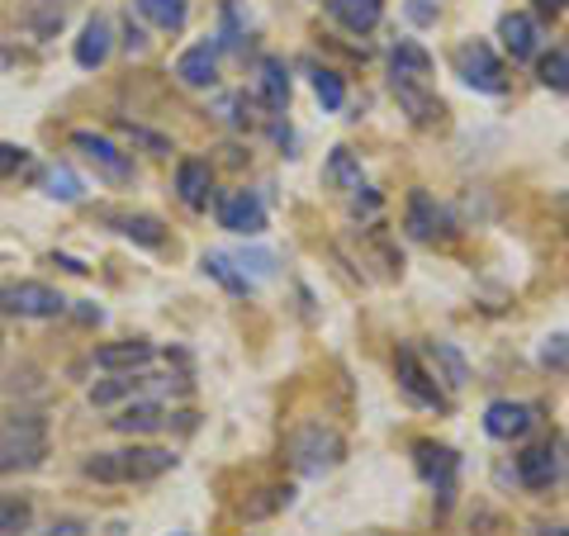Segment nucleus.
Masks as SVG:
<instances>
[{
  "label": "nucleus",
  "mask_w": 569,
  "mask_h": 536,
  "mask_svg": "<svg viewBox=\"0 0 569 536\" xmlns=\"http://www.w3.org/2000/svg\"><path fill=\"white\" fill-rule=\"evenodd\" d=\"M171 466H176V456L167 446H123V451L86 456L81 475L96 479V485H148V479H162Z\"/></svg>",
  "instance_id": "nucleus-1"
},
{
  "label": "nucleus",
  "mask_w": 569,
  "mask_h": 536,
  "mask_svg": "<svg viewBox=\"0 0 569 536\" xmlns=\"http://www.w3.org/2000/svg\"><path fill=\"white\" fill-rule=\"evenodd\" d=\"M48 456V423L39 414L0 418V475H20L43 466Z\"/></svg>",
  "instance_id": "nucleus-2"
},
{
  "label": "nucleus",
  "mask_w": 569,
  "mask_h": 536,
  "mask_svg": "<svg viewBox=\"0 0 569 536\" xmlns=\"http://www.w3.org/2000/svg\"><path fill=\"white\" fill-rule=\"evenodd\" d=\"M342 456H347V441L337 437L332 427H323V423H305L290 437V460H295V470H305V475H323Z\"/></svg>",
  "instance_id": "nucleus-3"
},
{
  "label": "nucleus",
  "mask_w": 569,
  "mask_h": 536,
  "mask_svg": "<svg viewBox=\"0 0 569 536\" xmlns=\"http://www.w3.org/2000/svg\"><path fill=\"white\" fill-rule=\"evenodd\" d=\"M0 314H10V318H62L67 299L43 280H14V285H0Z\"/></svg>",
  "instance_id": "nucleus-4"
},
{
  "label": "nucleus",
  "mask_w": 569,
  "mask_h": 536,
  "mask_svg": "<svg viewBox=\"0 0 569 536\" xmlns=\"http://www.w3.org/2000/svg\"><path fill=\"white\" fill-rule=\"evenodd\" d=\"M456 77L466 86H475V91H485V96H503L508 91L503 62H498V52L485 39H470V43L456 48Z\"/></svg>",
  "instance_id": "nucleus-5"
},
{
  "label": "nucleus",
  "mask_w": 569,
  "mask_h": 536,
  "mask_svg": "<svg viewBox=\"0 0 569 536\" xmlns=\"http://www.w3.org/2000/svg\"><path fill=\"white\" fill-rule=\"evenodd\" d=\"M395 370H399V389H403V395L413 399L418 408H437V414H447V408H451L447 389H441L432 375L422 370V361H418L413 347H399V351H395Z\"/></svg>",
  "instance_id": "nucleus-6"
},
{
  "label": "nucleus",
  "mask_w": 569,
  "mask_h": 536,
  "mask_svg": "<svg viewBox=\"0 0 569 536\" xmlns=\"http://www.w3.org/2000/svg\"><path fill=\"white\" fill-rule=\"evenodd\" d=\"M71 148H77V152H81L86 162H91L110 186H129V181H133V162H129V157H123L104 133L77 129V133H71Z\"/></svg>",
  "instance_id": "nucleus-7"
},
{
  "label": "nucleus",
  "mask_w": 569,
  "mask_h": 536,
  "mask_svg": "<svg viewBox=\"0 0 569 536\" xmlns=\"http://www.w3.org/2000/svg\"><path fill=\"white\" fill-rule=\"evenodd\" d=\"M219 228H228V234L238 238H261L266 234V205L261 195L252 190H233L219 200Z\"/></svg>",
  "instance_id": "nucleus-8"
},
{
  "label": "nucleus",
  "mask_w": 569,
  "mask_h": 536,
  "mask_svg": "<svg viewBox=\"0 0 569 536\" xmlns=\"http://www.w3.org/2000/svg\"><path fill=\"white\" fill-rule=\"evenodd\" d=\"M403 228H408V238H418V242L451 238V219H447V209H441V205H437L427 190H413V195H408Z\"/></svg>",
  "instance_id": "nucleus-9"
},
{
  "label": "nucleus",
  "mask_w": 569,
  "mask_h": 536,
  "mask_svg": "<svg viewBox=\"0 0 569 536\" xmlns=\"http://www.w3.org/2000/svg\"><path fill=\"white\" fill-rule=\"evenodd\" d=\"M531 423H537V408L531 404H518V399H493L485 408V433L498 437V441H518L531 433Z\"/></svg>",
  "instance_id": "nucleus-10"
},
{
  "label": "nucleus",
  "mask_w": 569,
  "mask_h": 536,
  "mask_svg": "<svg viewBox=\"0 0 569 536\" xmlns=\"http://www.w3.org/2000/svg\"><path fill=\"white\" fill-rule=\"evenodd\" d=\"M413 456H418V470H422V479L432 485L441 498H451V489H456V451L451 446H437V441H418L413 446Z\"/></svg>",
  "instance_id": "nucleus-11"
},
{
  "label": "nucleus",
  "mask_w": 569,
  "mask_h": 536,
  "mask_svg": "<svg viewBox=\"0 0 569 536\" xmlns=\"http://www.w3.org/2000/svg\"><path fill=\"white\" fill-rule=\"evenodd\" d=\"M498 39H503V48L512 52V62H531L541 48V24L531 20L527 10H512L498 20Z\"/></svg>",
  "instance_id": "nucleus-12"
},
{
  "label": "nucleus",
  "mask_w": 569,
  "mask_h": 536,
  "mask_svg": "<svg viewBox=\"0 0 569 536\" xmlns=\"http://www.w3.org/2000/svg\"><path fill=\"white\" fill-rule=\"evenodd\" d=\"M518 479L527 489H550L560 479V446L556 441L527 446V451L518 456Z\"/></svg>",
  "instance_id": "nucleus-13"
},
{
  "label": "nucleus",
  "mask_w": 569,
  "mask_h": 536,
  "mask_svg": "<svg viewBox=\"0 0 569 536\" xmlns=\"http://www.w3.org/2000/svg\"><path fill=\"white\" fill-rule=\"evenodd\" d=\"M176 77H181V86H190V91H209V86L219 81V48L213 43L186 48L181 62H176Z\"/></svg>",
  "instance_id": "nucleus-14"
},
{
  "label": "nucleus",
  "mask_w": 569,
  "mask_h": 536,
  "mask_svg": "<svg viewBox=\"0 0 569 536\" xmlns=\"http://www.w3.org/2000/svg\"><path fill=\"white\" fill-rule=\"evenodd\" d=\"M176 195H181L186 209H209V200H213L209 162H200V157H186V162L176 167Z\"/></svg>",
  "instance_id": "nucleus-15"
},
{
  "label": "nucleus",
  "mask_w": 569,
  "mask_h": 536,
  "mask_svg": "<svg viewBox=\"0 0 569 536\" xmlns=\"http://www.w3.org/2000/svg\"><path fill=\"white\" fill-rule=\"evenodd\" d=\"M152 343H142V337H129V343H104L96 347V366L110 370V375H123V370H142L152 361Z\"/></svg>",
  "instance_id": "nucleus-16"
},
{
  "label": "nucleus",
  "mask_w": 569,
  "mask_h": 536,
  "mask_svg": "<svg viewBox=\"0 0 569 536\" xmlns=\"http://www.w3.org/2000/svg\"><path fill=\"white\" fill-rule=\"evenodd\" d=\"M257 91H261V105L271 115H284L290 110V67L280 58H261L257 67Z\"/></svg>",
  "instance_id": "nucleus-17"
},
{
  "label": "nucleus",
  "mask_w": 569,
  "mask_h": 536,
  "mask_svg": "<svg viewBox=\"0 0 569 536\" xmlns=\"http://www.w3.org/2000/svg\"><path fill=\"white\" fill-rule=\"evenodd\" d=\"M323 6L347 33H370L385 20V0H323Z\"/></svg>",
  "instance_id": "nucleus-18"
},
{
  "label": "nucleus",
  "mask_w": 569,
  "mask_h": 536,
  "mask_svg": "<svg viewBox=\"0 0 569 536\" xmlns=\"http://www.w3.org/2000/svg\"><path fill=\"white\" fill-rule=\"evenodd\" d=\"M110 48H114V33H110V20H86L81 24V39H77V67L86 71H96L104 67V58H110Z\"/></svg>",
  "instance_id": "nucleus-19"
},
{
  "label": "nucleus",
  "mask_w": 569,
  "mask_h": 536,
  "mask_svg": "<svg viewBox=\"0 0 569 536\" xmlns=\"http://www.w3.org/2000/svg\"><path fill=\"white\" fill-rule=\"evenodd\" d=\"M389 71L403 77V81H427L432 77V52H427L422 43H413V39H399L395 48H389Z\"/></svg>",
  "instance_id": "nucleus-20"
},
{
  "label": "nucleus",
  "mask_w": 569,
  "mask_h": 536,
  "mask_svg": "<svg viewBox=\"0 0 569 536\" xmlns=\"http://www.w3.org/2000/svg\"><path fill=\"white\" fill-rule=\"evenodd\" d=\"M110 423H114V433H123V437H142V433H162L167 414H162V404L138 399L129 408H119V418H110Z\"/></svg>",
  "instance_id": "nucleus-21"
},
{
  "label": "nucleus",
  "mask_w": 569,
  "mask_h": 536,
  "mask_svg": "<svg viewBox=\"0 0 569 536\" xmlns=\"http://www.w3.org/2000/svg\"><path fill=\"white\" fill-rule=\"evenodd\" d=\"M133 10L152 29H167V33H181L190 20V0H133Z\"/></svg>",
  "instance_id": "nucleus-22"
},
{
  "label": "nucleus",
  "mask_w": 569,
  "mask_h": 536,
  "mask_svg": "<svg viewBox=\"0 0 569 536\" xmlns=\"http://www.w3.org/2000/svg\"><path fill=\"white\" fill-rule=\"evenodd\" d=\"M67 24V0H29L24 6V29L33 39H52Z\"/></svg>",
  "instance_id": "nucleus-23"
},
{
  "label": "nucleus",
  "mask_w": 569,
  "mask_h": 536,
  "mask_svg": "<svg viewBox=\"0 0 569 536\" xmlns=\"http://www.w3.org/2000/svg\"><path fill=\"white\" fill-rule=\"evenodd\" d=\"M395 96H399L403 110L413 115V123H437V119H441V100H437V96H427V91H422V81H403V77H395Z\"/></svg>",
  "instance_id": "nucleus-24"
},
{
  "label": "nucleus",
  "mask_w": 569,
  "mask_h": 536,
  "mask_svg": "<svg viewBox=\"0 0 569 536\" xmlns=\"http://www.w3.org/2000/svg\"><path fill=\"white\" fill-rule=\"evenodd\" d=\"M200 266H204V276H209V280H219V285H223V290H233V295H252V276L238 271V261H233V257L209 252Z\"/></svg>",
  "instance_id": "nucleus-25"
},
{
  "label": "nucleus",
  "mask_w": 569,
  "mask_h": 536,
  "mask_svg": "<svg viewBox=\"0 0 569 536\" xmlns=\"http://www.w3.org/2000/svg\"><path fill=\"white\" fill-rule=\"evenodd\" d=\"M110 224H119V234L133 238V242H142V247H162V242H167L162 224H157L152 214H110Z\"/></svg>",
  "instance_id": "nucleus-26"
},
{
  "label": "nucleus",
  "mask_w": 569,
  "mask_h": 536,
  "mask_svg": "<svg viewBox=\"0 0 569 536\" xmlns=\"http://www.w3.org/2000/svg\"><path fill=\"white\" fill-rule=\"evenodd\" d=\"M142 385H148V380H142V375H138V370H123V375H114V380H100V385L91 389V404H96V408H104V404L133 399V395H138V389H142Z\"/></svg>",
  "instance_id": "nucleus-27"
},
{
  "label": "nucleus",
  "mask_w": 569,
  "mask_h": 536,
  "mask_svg": "<svg viewBox=\"0 0 569 536\" xmlns=\"http://www.w3.org/2000/svg\"><path fill=\"white\" fill-rule=\"evenodd\" d=\"M33 523V504L24 494H0V536H20Z\"/></svg>",
  "instance_id": "nucleus-28"
},
{
  "label": "nucleus",
  "mask_w": 569,
  "mask_h": 536,
  "mask_svg": "<svg viewBox=\"0 0 569 536\" xmlns=\"http://www.w3.org/2000/svg\"><path fill=\"white\" fill-rule=\"evenodd\" d=\"M541 86H550V91H560V96H569V43H560V48H550L546 58H541Z\"/></svg>",
  "instance_id": "nucleus-29"
},
{
  "label": "nucleus",
  "mask_w": 569,
  "mask_h": 536,
  "mask_svg": "<svg viewBox=\"0 0 569 536\" xmlns=\"http://www.w3.org/2000/svg\"><path fill=\"white\" fill-rule=\"evenodd\" d=\"M328 181L342 186V190H366V186H361V162H356L347 148H337V152L328 157Z\"/></svg>",
  "instance_id": "nucleus-30"
},
{
  "label": "nucleus",
  "mask_w": 569,
  "mask_h": 536,
  "mask_svg": "<svg viewBox=\"0 0 569 536\" xmlns=\"http://www.w3.org/2000/svg\"><path fill=\"white\" fill-rule=\"evenodd\" d=\"M313 96L323 100V110H342L347 105V86L337 71H313Z\"/></svg>",
  "instance_id": "nucleus-31"
},
{
  "label": "nucleus",
  "mask_w": 569,
  "mask_h": 536,
  "mask_svg": "<svg viewBox=\"0 0 569 536\" xmlns=\"http://www.w3.org/2000/svg\"><path fill=\"white\" fill-rule=\"evenodd\" d=\"M43 186H48L52 200H67V205H71V200H81V181H77V171H67V167H52Z\"/></svg>",
  "instance_id": "nucleus-32"
},
{
  "label": "nucleus",
  "mask_w": 569,
  "mask_h": 536,
  "mask_svg": "<svg viewBox=\"0 0 569 536\" xmlns=\"http://www.w3.org/2000/svg\"><path fill=\"white\" fill-rule=\"evenodd\" d=\"M284 504H290V489H261V498H247L242 504V517H271Z\"/></svg>",
  "instance_id": "nucleus-33"
},
{
  "label": "nucleus",
  "mask_w": 569,
  "mask_h": 536,
  "mask_svg": "<svg viewBox=\"0 0 569 536\" xmlns=\"http://www.w3.org/2000/svg\"><path fill=\"white\" fill-rule=\"evenodd\" d=\"M119 129H123V133H129V138L138 142V148H148V152H157V157H167V152H171V142H167L162 133L142 129V123H119Z\"/></svg>",
  "instance_id": "nucleus-34"
},
{
  "label": "nucleus",
  "mask_w": 569,
  "mask_h": 536,
  "mask_svg": "<svg viewBox=\"0 0 569 536\" xmlns=\"http://www.w3.org/2000/svg\"><path fill=\"white\" fill-rule=\"evenodd\" d=\"M437 361H447V370H451V385H456V389L470 380V366H466V356H460L451 343H437Z\"/></svg>",
  "instance_id": "nucleus-35"
},
{
  "label": "nucleus",
  "mask_w": 569,
  "mask_h": 536,
  "mask_svg": "<svg viewBox=\"0 0 569 536\" xmlns=\"http://www.w3.org/2000/svg\"><path fill=\"white\" fill-rule=\"evenodd\" d=\"M24 157H29L24 148H14V142H0V181H10V176L24 167Z\"/></svg>",
  "instance_id": "nucleus-36"
},
{
  "label": "nucleus",
  "mask_w": 569,
  "mask_h": 536,
  "mask_svg": "<svg viewBox=\"0 0 569 536\" xmlns=\"http://www.w3.org/2000/svg\"><path fill=\"white\" fill-rule=\"evenodd\" d=\"M541 361L546 366H565L569 361V337H550V343L541 347Z\"/></svg>",
  "instance_id": "nucleus-37"
},
{
  "label": "nucleus",
  "mask_w": 569,
  "mask_h": 536,
  "mask_svg": "<svg viewBox=\"0 0 569 536\" xmlns=\"http://www.w3.org/2000/svg\"><path fill=\"white\" fill-rule=\"evenodd\" d=\"M238 266H242V271H247V266H252V271L257 276H276V257H266V252H252V257H238Z\"/></svg>",
  "instance_id": "nucleus-38"
},
{
  "label": "nucleus",
  "mask_w": 569,
  "mask_h": 536,
  "mask_svg": "<svg viewBox=\"0 0 569 536\" xmlns=\"http://www.w3.org/2000/svg\"><path fill=\"white\" fill-rule=\"evenodd\" d=\"M123 48H129V52H142V48H148V33L133 24V14H129V24H123Z\"/></svg>",
  "instance_id": "nucleus-39"
},
{
  "label": "nucleus",
  "mask_w": 569,
  "mask_h": 536,
  "mask_svg": "<svg viewBox=\"0 0 569 536\" xmlns=\"http://www.w3.org/2000/svg\"><path fill=\"white\" fill-rule=\"evenodd\" d=\"M408 14H413L418 24H427V20H437V10L432 6H422V0H413V6H408Z\"/></svg>",
  "instance_id": "nucleus-40"
},
{
  "label": "nucleus",
  "mask_w": 569,
  "mask_h": 536,
  "mask_svg": "<svg viewBox=\"0 0 569 536\" xmlns=\"http://www.w3.org/2000/svg\"><path fill=\"white\" fill-rule=\"evenodd\" d=\"M52 536H86V527L81 523H58V527H52Z\"/></svg>",
  "instance_id": "nucleus-41"
},
{
  "label": "nucleus",
  "mask_w": 569,
  "mask_h": 536,
  "mask_svg": "<svg viewBox=\"0 0 569 536\" xmlns=\"http://www.w3.org/2000/svg\"><path fill=\"white\" fill-rule=\"evenodd\" d=\"M537 6H541V10H546V14H560V10H565V6H569V0H537Z\"/></svg>",
  "instance_id": "nucleus-42"
},
{
  "label": "nucleus",
  "mask_w": 569,
  "mask_h": 536,
  "mask_svg": "<svg viewBox=\"0 0 569 536\" xmlns=\"http://www.w3.org/2000/svg\"><path fill=\"white\" fill-rule=\"evenodd\" d=\"M537 536H569V527H565V523H556V527H541Z\"/></svg>",
  "instance_id": "nucleus-43"
},
{
  "label": "nucleus",
  "mask_w": 569,
  "mask_h": 536,
  "mask_svg": "<svg viewBox=\"0 0 569 536\" xmlns=\"http://www.w3.org/2000/svg\"><path fill=\"white\" fill-rule=\"evenodd\" d=\"M181 536H186V532H181Z\"/></svg>",
  "instance_id": "nucleus-44"
}]
</instances>
